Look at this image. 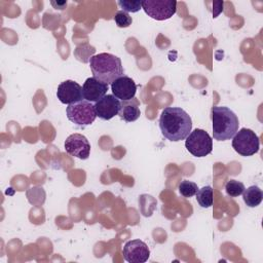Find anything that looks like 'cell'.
Instances as JSON below:
<instances>
[{
    "mask_svg": "<svg viewBox=\"0 0 263 263\" xmlns=\"http://www.w3.org/2000/svg\"><path fill=\"white\" fill-rule=\"evenodd\" d=\"M64 147L68 154L76 158L84 160L89 157L90 144L86 137L81 134L70 135L64 143Z\"/></svg>",
    "mask_w": 263,
    "mask_h": 263,
    "instance_id": "obj_9",
    "label": "cell"
},
{
    "mask_svg": "<svg viewBox=\"0 0 263 263\" xmlns=\"http://www.w3.org/2000/svg\"><path fill=\"white\" fill-rule=\"evenodd\" d=\"M232 147L241 156H252L259 151L260 141L255 132L242 127L233 136Z\"/></svg>",
    "mask_w": 263,
    "mask_h": 263,
    "instance_id": "obj_5",
    "label": "cell"
},
{
    "mask_svg": "<svg viewBox=\"0 0 263 263\" xmlns=\"http://www.w3.org/2000/svg\"><path fill=\"white\" fill-rule=\"evenodd\" d=\"M108 84L95 77L87 78L82 85L83 99L91 103H96L104 96H106Z\"/></svg>",
    "mask_w": 263,
    "mask_h": 263,
    "instance_id": "obj_13",
    "label": "cell"
},
{
    "mask_svg": "<svg viewBox=\"0 0 263 263\" xmlns=\"http://www.w3.org/2000/svg\"><path fill=\"white\" fill-rule=\"evenodd\" d=\"M185 147L193 156L205 157L213 150V140L205 130L195 128L187 136Z\"/></svg>",
    "mask_w": 263,
    "mask_h": 263,
    "instance_id": "obj_6",
    "label": "cell"
},
{
    "mask_svg": "<svg viewBox=\"0 0 263 263\" xmlns=\"http://www.w3.org/2000/svg\"><path fill=\"white\" fill-rule=\"evenodd\" d=\"M196 200L201 208H210L214 201V191L211 186H203L196 192Z\"/></svg>",
    "mask_w": 263,
    "mask_h": 263,
    "instance_id": "obj_16",
    "label": "cell"
},
{
    "mask_svg": "<svg viewBox=\"0 0 263 263\" xmlns=\"http://www.w3.org/2000/svg\"><path fill=\"white\" fill-rule=\"evenodd\" d=\"M212 122L213 137L217 141L230 140L238 130V118L228 107L214 106L212 108Z\"/></svg>",
    "mask_w": 263,
    "mask_h": 263,
    "instance_id": "obj_3",
    "label": "cell"
},
{
    "mask_svg": "<svg viewBox=\"0 0 263 263\" xmlns=\"http://www.w3.org/2000/svg\"><path fill=\"white\" fill-rule=\"evenodd\" d=\"M114 22L117 25V27H119V28H127L132 25L133 18L127 12H125L123 10H119L115 13Z\"/></svg>",
    "mask_w": 263,
    "mask_h": 263,
    "instance_id": "obj_20",
    "label": "cell"
},
{
    "mask_svg": "<svg viewBox=\"0 0 263 263\" xmlns=\"http://www.w3.org/2000/svg\"><path fill=\"white\" fill-rule=\"evenodd\" d=\"M95 52H96V49L93 46H90L89 44H82L74 50V55L78 61L86 63V62H89L90 58L93 57Z\"/></svg>",
    "mask_w": 263,
    "mask_h": 263,
    "instance_id": "obj_17",
    "label": "cell"
},
{
    "mask_svg": "<svg viewBox=\"0 0 263 263\" xmlns=\"http://www.w3.org/2000/svg\"><path fill=\"white\" fill-rule=\"evenodd\" d=\"M118 115L120 119H122L125 122L136 121L141 115L138 100L133 99L129 101H122Z\"/></svg>",
    "mask_w": 263,
    "mask_h": 263,
    "instance_id": "obj_14",
    "label": "cell"
},
{
    "mask_svg": "<svg viewBox=\"0 0 263 263\" xmlns=\"http://www.w3.org/2000/svg\"><path fill=\"white\" fill-rule=\"evenodd\" d=\"M57 97L63 104L70 105L76 103L83 100L82 86L73 80H65L59 84Z\"/></svg>",
    "mask_w": 263,
    "mask_h": 263,
    "instance_id": "obj_10",
    "label": "cell"
},
{
    "mask_svg": "<svg viewBox=\"0 0 263 263\" xmlns=\"http://www.w3.org/2000/svg\"><path fill=\"white\" fill-rule=\"evenodd\" d=\"M122 255L128 263H145L150 257V250L143 240L133 239L124 245Z\"/></svg>",
    "mask_w": 263,
    "mask_h": 263,
    "instance_id": "obj_8",
    "label": "cell"
},
{
    "mask_svg": "<svg viewBox=\"0 0 263 263\" xmlns=\"http://www.w3.org/2000/svg\"><path fill=\"white\" fill-rule=\"evenodd\" d=\"M198 189H199V188L197 187V184L194 183V182H192V181L183 180V181L179 184V193H180L183 197H186V198L195 195Z\"/></svg>",
    "mask_w": 263,
    "mask_h": 263,
    "instance_id": "obj_18",
    "label": "cell"
},
{
    "mask_svg": "<svg viewBox=\"0 0 263 263\" xmlns=\"http://www.w3.org/2000/svg\"><path fill=\"white\" fill-rule=\"evenodd\" d=\"M89 67L93 77L106 84H111L124 73L121 60L108 52H102L91 57Z\"/></svg>",
    "mask_w": 263,
    "mask_h": 263,
    "instance_id": "obj_2",
    "label": "cell"
},
{
    "mask_svg": "<svg viewBox=\"0 0 263 263\" xmlns=\"http://www.w3.org/2000/svg\"><path fill=\"white\" fill-rule=\"evenodd\" d=\"M66 114L67 118L71 122L80 126L89 125L97 118L95 105L84 99L68 105L66 108Z\"/></svg>",
    "mask_w": 263,
    "mask_h": 263,
    "instance_id": "obj_4",
    "label": "cell"
},
{
    "mask_svg": "<svg viewBox=\"0 0 263 263\" xmlns=\"http://www.w3.org/2000/svg\"><path fill=\"white\" fill-rule=\"evenodd\" d=\"M51 4H52L57 9H58V7H59L60 9H63L64 6L67 5V2H66V1H63V2H51Z\"/></svg>",
    "mask_w": 263,
    "mask_h": 263,
    "instance_id": "obj_22",
    "label": "cell"
},
{
    "mask_svg": "<svg viewBox=\"0 0 263 263\" xmlns=\"http://www.w3.org/2000/svg\"><path fill=\"white\" fill-rule=\"evenodd\" d=\"M121 108V102L113 95H106L95 104L97 117L103 120H110L118 115Z\"/></svg>",
    "mask_w": 263,
    "mask_h": 263,
    "instance_id": "obj_11",
    "label": "cell"
},
{
    "mask_svg": "<svg viewBox=\"0 0 263 263\" xmlns=\"http://www.w3.org/2000/svg\"><path fill=\"white\" fill-rule=\"evenodd\" d=\"M158 123L162 136L172 142L185 140L192 128L190 115L180 107L164 108Z\"/></svg>",
    "mask_w": 263,
    "mask_h": 263,
    "instance_id": "obj_1",
    "label": "cell"
},
{
    "mask_svg": "<svg viewBox=\"0 0 263 263\" xmlns=\"http://www.w3.org/2000/svg\"><path fill=\"white\" fill-rule=\"evenodd\" d=\"M117 3L120 6V8H122V10L125 12H138L142 8V1L139 0H120Z\"/></svg>",
    "mask_w": 263,
    "mask_h": 263,
    "instance_id": "obj_21",
    "label": "cell"
},
{
    "mask_svg": "<svg viewBox=\"0 0 263 263\" xmlns=\"http://www.w3.org/2000/svg\"><path fill=\"white\" fill-rule=\"evenodd\" d=\"M245 189L246 188H245L243 183L236 181V180H229L225 185L226 193L230 197H237V196L241 195Z\"/></svg>",
    "mask_w": 263,
    "mask_h": 263,
    "instance_id": "obj_19",
    "label": "cell"
},
{
    "mask_svg": "<svg viewBox=\"0 0 263 263\" xmlns=\"http://www.w3.org/2000/svg\"><path fill=\"white\" fill-rule=\"evenodd\" d=\"M142 8L145 13L153 20L165 21L171 18L177 11L175 0H144Z\"/></svg>",
    "mask_w": 263,
    "mask_h": 263,
    "instance_id": "obj_7",
    "label": "cell"
},
{
    "mask_svg": "<svg viewBox=\"0 0 263 263\" xmlns=\"http://www.w3.org/2000/svg\"><path fill=\"white\" fill-rule=\"evenodd\" d=\"M242 198L249 208H256L261 203L263 199V193L258 186L252 185L243 190Z\"/></svg>",
    "mask_w": 263,
    "mask_h": 263,
    "instance_id": "obj_15",
    "label": "cell"
},
{
    "mask_svg": "<svg viewBox=\"0 0 263 263\" xmlns=\"http://www.w3.org/2000/svg\"><path fill=\"white\" fill-rule=\"evenodd\" d=\"M111 90L113 96H115L121 102L129 101L135 99L137 85L130 77L122 75L111 83Z\"/></svg>",
    "mask_w": 263,
    "mask_h": 263,
    "instance_id": "obj_12",
    "label": "cell"
}]
</instances>
